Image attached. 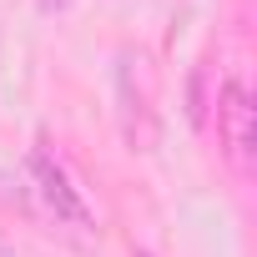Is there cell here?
<instances>
[{
	"label": "cell",
	"mask_w": 257,
	"mask_h": 257,
	"mask_svg": "<svg viewBox=\"0 0 257 257\" xmlns=\"http://www.w3.org/2000/svg\"><path fill=\"white\" fill-rule=\"evenodd\" d=\"M26 177H31L36 197L46 202V212H51L56 222H71V227H91V207H86L81 187L71 182V172L61 167V157H56L46 142H36V147H31V157H26Z\"/></svg>",
	"instance_id": "obj_1"
},
{
	"label": "cell",
	"mask_w": 257,
	"mask_h": 257,
	"mask_svg": "<svg viewBox=\"0 0 257 257\" xmlns=\"http://www.w3.org/2000/svg\"><path fill=\"white\" fill-rule=\"evenodd\" d=\"M217 147L222 157L247 177L252 172V147H257V126H252V91L242 76H227L217 86Z\"/></svg>",
	"instance_id": "obj_2"
},
{
	"label": "cell",
	"mask_w": 257,
	"mask_h": 257,
	"mask_svg": "<svg viewBox=\"0 0 257 257\" xmlns=\"http://www.w3.org/2000/svg\"><path fill=\"white\" fill-rule=\"evenodd\" d=\"M0 257H21V252H16V247H11L6 237H0Z\"/></svg>",
	"instance_id": "obj_5"
},
{
	"label": "cell",
	"mask_w": 257,
	"mask_h": 257,
	"mask_svg": "<svg viewBox=\"0 0 257 257\" xmlns=\"http://www.w3.org/2000/svg\"><path fill=\"white\" fill-rule=\"evenodd\" d=\"M132 257H157V252H147V247H137V252H132Z\"/></svg>",
	"instance_id": "obj_6"
},
{
	"label": "cell",
	"mask_w": 257,
	"mask_h": 257,
	"mask_svg": "<svg viewBox=\"0 0 257 257\" xmlns=\"http://www.w3.org/2000/svg\"><path fill=\"white\" fill-rule=\"evenodd\" d=\"M36 6H41L46 16H56V11H66V6H71V0H36Z\"/></svg>",
	"instance_id": "obj_4"
},
{
	"label": "cell",
	"mask_w": 257,
	"mask_h": 257,
	"mask_svg": "<svg viewBox=\"0 0 257 257\" xmlns=\"http://www.w3.org/2000/svg\"><path fill=\"white\" fill-rule=\"evenodd\" d=\"M116 101H121V132L132 142V152H152L157 142L152 86H147V61L132 51H121V66H116Z\"/></svg>",
	"instance_id": "obj_3"
}]
</instances>
